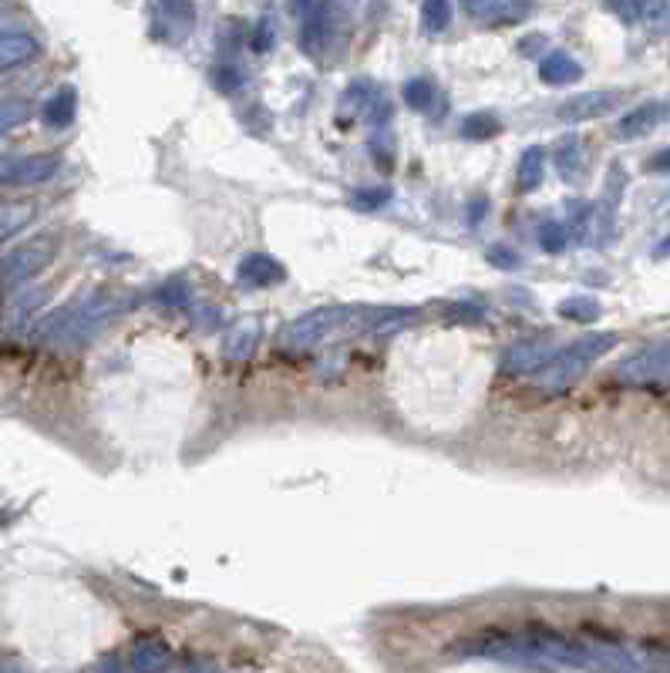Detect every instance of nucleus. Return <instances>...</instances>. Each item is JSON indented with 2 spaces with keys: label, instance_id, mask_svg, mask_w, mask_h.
I'll return each mask as SVG.
<instances>
[{
  "label": "nucleus",
  "instance_id": "18",
  "mask_svg": "<svg viewBox=\"0 0 670 673\" xmlns=\"http://www.w3.org/2000/svg\"><path fill=\"white\" fill-rule=\"evenodd\" d=\"M502 132V118L495 112H472L462 122V138L468 142H492Z\"/></svg>",
  "mask_w": 670,
  "mask_h": 673
},
{
  "label": "nucleus",
  "instance_id": "23",
  "mask_svg": "<svg viewBox=\"0 0 670 673\" xmlns=\"http://www.w3.org/2000/svg\"><path fill=\"white\" fill-rule=\"evenodd\" d=\"M405 101L415 112H428L435 105V81L431 78H411L405 85Z\"/></svg>",
  "mask_w": 670,
  "mask_h": 673
},
{
  "label": "nucleus",
  "instance_id": "31",
  "mask_svg": "<svg viewBox=\"0 0 670 673\" xmlns=\"http://www.w3.org/2000/svg\"><path fill=\"white\" fill-rule=\"evenodd\" d=\"M489 263L499 266V270H516L522 260H519V253L506 250V246H492V250H489Z\"/></svg>",
  "mask_w": 670,
  "mask_h": 673
},
{
  "label": "nucleus",
  "instance_id": "13",
  "mask_svg": "<svg viewBox=\"0 0 670 673\" xmlns=\"http://www.w3.org/2000/svg\"><path fill=\"white\" fill-rule=\"evenodd\" d=\"M546 179V149L543 145H529L519 159V172H516V186L519 192H532L539 189Z\"/></svg>",
  "mask_w": 670,
  "mask_h": 673
},
{
  "label": "nucleus",
  "instance_id": "38",
  "mask_svg": "<svg viewBox=\"0 0 670 673\" xmlns=\"http://www.w3.org/2000/svg\"><path fill=\"white\" fill-rule=\"evenodd\" d=\"M543 44H546L543 38H526V41L519 44V51H522V54H529V51H539V48H543Z\"/></svg>",
  "mask_w": 670,
  "mask_h": 673
},
{
  "label": "nucleus",
  "instance_id": "19",
  "mask_svg": "<svg viewBox=\"0 0 670 673\" xmlns=\"http://www.w3.org/2000/svg\"><path fill=\"white\" fill-rule=\"evenodd\" d=\"M38 54V41L27 38V34H14V38L0 41V71L14 68V64H24Z\"/></svg>",
  "mask_w": 670,
  "mask_h": 673
},
{
  "label": "nucleus",
  "instance_id": "15",
  "mask_svg": "<svg viewBox=\"0 0 670 673\" xmlns=\"http://www.w3.org/2000/svg\"><path fill=\"white\" fill-rule=\"evenodd\" d=\"M132 667L135 670H169L172 667V650L162 640H139L132 650Z\"/></svg>",
  "mask_w": 670,
  "mask_h": 673
},
{
  "label": "nucleus",
  "instance_id": "26",
  "mask_svg": "<svg viewBox=\"0 0 670 673\" xmlns=\"http://www.w3.org/2000/svg\"><path fill=\"white\" fill-rule=\"evenodd\" d=\"M569 243V229L563 223H543L539 229V246H543L546 253H563Z\"/></svg>",
  "mask_w": 670,
  "mask_h": 673
},
{
  "label": "nucleus",
  "instance_id": "11",
  "mask_svg": "<svg viewBox=\"0 0 670 673\" xmlns=\"http://www.w3.org/2000/svg\"><path fill=\"white\" fill-rule=\"evenodd\" d=\"M553 162H556V172L563 175L566 182H580L586 172V152H583L580 135H566L553 149Z\"/></svg>",
  "mask_w": 670,
  "mask_h": 673
},
{
  "label": "nucleus",
  "instance_id": "8",
  "mask_svg": "<svg viewBox=\"0 0 670 673\" xmlns=\"http://www.w3.org/2000/svg\"><path fill=\"white\" fill-rule=\"evenodd\" d=\"M553 354H556L553 340H546V337L522 340V344H516L506 357H502V371L506 374H536Z\"/></svg>",
  "mask_w": 670,
  "mask_h": 673
},
{
  "label": "nucleus",
  "instance_id": "10",
  "mask_svg": "<svg viewBox=\"0 0 670 673\" xmlns=\"http://www.w3.org/2000/svg\"><path fill=\"white\" fill-rule=\"evenodd\" d=\"M54 169H58V155H27V159L7 165V172L0 179L7 186H38V182L51 179Z\"/></svg>",
  "mask_w": 670,
  "mask_h": 673
},
{
  "label": "nucleus",
  "instance_id": "37",
  "mask_svg": "<svg viewBox=\"0 0 670 673\" xmlns=\"http://www.w3.org/2000/svg\"><path fill=\"white\" fill-rule=\"evenodd\" d=\"M314 4H317V0H290V11L304 17V14H307V11H310V7H314Z\"/></svg>",
  "mask_w": 670,
  "mask_h": 673
},
{
  "label": "nucleus",
  "instance_id": "6",
  "mask_svg": "<svg viewBox=\"0 0 670 673\" xmlns=\"http://www.w3.org/2000/svg\"><path fill=\"white\" fill-rule=\"evenodd\" d=\"M667 118H670V101H644V105L630 108V112L620 118L613 135H617V142H637V138L654 135Z\"/></svg>",
  "mask_w": 670,
  "mask_h": 673
},
{
  "label": "nucleus",
  "instance_id": "40",
  "mask_svg": "<svg viewBox=\"0 0 670 673\" xmlns=\"http://www.w3.org/2000/svg\"><path fill=\"white\" fill-rule=\"evenodd\" d=\"M664 253H670V239H664V243H660V250H657V256H664Z\"/></svg>",
  "mask_w": 670,
  "mask_h": 673
},
{
  "label": "nucleus",
  "instance_id": "9",
  "mask_svg": "<svg viewBox=\"0 0 670 673\" xmlns=\"http://www.w3.org/2000/svg\"><path fill=\"white\" fill-rule=\"evenodd\" d=\"M580 78H583V64L569 51H549L543 54V61H539V81L549 88L576 85Z\"/></svg>",
  "mask_w": 670,
  "mask_h": 673
},
{
  "label": "nucleus",
  "instance_id": "25",
  "mask_svg": "<svg viewBox=\"0 0 670 673\" xmlns=\"http://www.w3.org/2000/svg\"><path fill=\"white\" fill-rule=\"evenodd\" d=\"M213 85H216L219 91H226V95H233V91H240V88L246 85V75H243L240 68H236L233 61L216 64V68H213Z\"/></svg>",
  "mask_w": 670,
  "mask_h": 673
},
{
  "label": "nucleus",
  "instance_id": "3",
  "mask_svg": "<svg viewBox=\"0 0 670 673\" xmlns=\"http://www.w3.org/2000/svg\"><path fill=\"white\" fill-rule=\"evenodd\" d=\"M617 381L623 387H670V340L627 357L617 367Z\"/></svg>",
  "mask_w": 670,
  "mask_h": 673
},
{
  "label": "nucleus",
  "instance_id": "35",
  "mask_svg": "<svg viewBox=\"0 0 670 673\" xmlns=\"http://www.w3.org/2000/svg\"><path fill=\"white\" fill-rule=\"evenodd\" d=\"M607 7H610L613 14H620L627 24H630V21H637V17H633V0H607Z\"/></svg>",
  "mask_w": 670,
  "mask_h": 673
},
{
  "label": "nucleus",
  "instance_id": "17",
  "mask_svg": "<svg viewBox=\"0 0 670 673\" xmlns=\"http://www.w3.org/2000/svg\"><path fill=\"white\" fill-rule=\"evenodd\" d=\"M556 313L563 320H573V324H596V320L603 317V307H600V300H593V297H566L556 307Z\"/></svg>",
  "mask_w": 670,
  "mask_h": 673
},
{
  "label": "nucleus",
  "instance_id": "1",
  "mask_svg": "<svg viewBox=\"0 0 670 673\" xmlns=\"http://www.w3.org/2000/svg\"><path fill=\"white\" fill-rule=\"evenodd\" d=\"M411 317H415V310H405V307L391 310V307H357V303H327V307L300 313L293 324L280 330L277 344L280 350L300 354V350H314L320 344H327V340L367 334V330L374 327H391Z\"/></svg>",
  "mask_w": 670,
  "mask_h": 673
},
{
  "label": "nucleus",
  "instance_id": "24",
  "mask_svg": "<svg viewBox=\"0 0 670 673\" xmlns=\"http://www.w3.org/2000/svg\"><path fill=\"white\" fill-rule=\"evenodd\" d=\"M367 105H371V81H354V85L347 88V91H344V98H341V112H344V118L367 112Z\"/></svg>",
  "mask_w": 670,
  "mask_h": 673
},
{
  "label": "nucleus",
  "instance_id": "32",
  "mask_svg": "<svg viewBox=\"0 0 670 673\" xmlns=\"http://www.w3.org/2000/svg\"><path fill=\"white\" fill-rule=\"evenodd\" d=\"M253 48H256V51H270V48H273V24H270V21H260V24H256Z\"/></svg>",
  "mask_w": 670,
  "mask_h": 673
},
{
  "label": "nucleus",
  "instance_id": "21",
  "mask_svg": "<svg viewBox=\"0 0 670 673\" xmlns=\"http://www.w3.org/2000/svg\"><path fill=\"white\" fill-rule=\"evenodd\" d=\"M75 88H61L58 95H54L48 105H44V122H48L51 128H64L71 125V118H75Z\"/></svg>",
  "mask_w": 670,
  "mask_h": 673
},
{
  "label": "nucleus",
  "instance_id": "34",
  "mask_svg": "<svg viewBox=\"0 0 670 673\" xmlns=\"http://www.w3.org/2000/svg\"><path fill=\"white\" fill-rule=\"evenodd\" d=\"M485 209H489V199H485V196L468 202V226H479L482 216H485Z\"/></svg>",
  "mask_w": 670,
  "mask_h": 673
},
{
  "label": "nucleus",
  "instance_id": "7",
  "mask_svg": "<svg viewBox=\"0 0 670 673\" xmlns=\"http://www.w3.org/2000/svg\"><path fill=\"white\" fill-rule=\"evenodd\" d=\"M236 276H240L243 287L250 290H266V287H280L283 280H287V266L277 263L273 256L266 253H250L240 260V270H236Z\"/></svg>",
  "mask_w": 670,
  "mask_h": 673
},
{
  "label": "nucleus",
  "instance_id": "22",
  "mask_svg": "<svg viewBox=\"0 0 670 673\" xmlns=\"http://www.w3.org/2000/svg\"><path fill=\"white\" fill-rule=\"evenodd\" d=\"M162 17L176 27L179 34H186L192 21H196V7H192V0H162Z\"/></svg>",
  "mask_w": 670,
  "mask_h": 673
},
{
  "label": "nucleus",
  "instance_id": "14",
  "mask_svg": "<svg viewBox=\"0 0 670 673\" xmlns=\"http://www.w3.org/2000/svg\"><path fill=\"white\" fill-rule=\"evenodd\" d=\"M489 24H522L526 17L536 11V0H485L479 7Z\"/></svg>",
  "mask_w": 670,
  "mask_h": 673
},
{
  "label": "nucleus",
  "instance_id": "4",
  "mask_svg": "<svg viewBox=\"0 0 670 673\" xmlns=\"http://www.w3.org/2000/svg\"><path fill=\"white\" fill-rule=\"evenodd\" d=\"M627 101V91H580V95L566 98L563 105L556 108V118L566 125H580L593 122V118H603Z\"/></svg>",
  "mask_w": 670,
  "mask_h": 673
},
{
  "label": "nucleus",
  "instance_id": "39",
  "mask_svg": "<svg viewBox=\"0 0 670 673\" xmlns=\"http://www.w3.org/2000/svg\"><path fill=\"white\" fill-rule=\"evenodd\" d=\"M465 4H468V11H479V7L485 4V0H465Z\"/></svg>",
  "mask_w": 670,
  "mask_h": 673
},
{
  "label": "nucleus",
  "instance_id": "36",
  "mask_svg": "<svg viewBox=\"0 0 670 673\" xmlns=\"http://www.w3.org/2000/svg\"><path fill=\"white\" fill-rule=\"evenodd\" d=\"M354 4H357V0H334V4H327V7H330V14H337V11H341V14H351V11H354Z\"/></svg>",
  "mask_w": 670,
  "mask_h": 673
},
{
  "label": "nucleus",
  "instance_id": "29",
  "mask_svg": "<svg viewBox=\"0 0 670 673\" xmlns=\"http://www.w3.org/2000/svg\"><path fill=\"white\" fill-rule=\"evenodd\" d=\"M24 115H27L24 101H0V132L14 128L17 122H24Z\"/></svg>",
  "mask_w": 670,
  "mask_h": 673
},
{
  "label": "nucleus",
  "instance_id": "33",
  "mask_svg": "<svg viewBox=\"0 0 670 673\" xmlns=\"http://www.w3.org/2000/svg\"><path fill=\"white\" fill-rule=\"evenodd\" d=\"M647 172L670 175V145H667V149H660V152L650 155V159H647Z\"/></svg>",
  "mask_w": 670,
  "mask_h": 673
},
{
  "label": "nucleus",
  "instance_id": "5",
  "mask_svg": "<svg viewBox=\"0 0 670 673\" xmlns=\"http://www.w3.org/2000/svg\"><path fill=\"white\" fill-rule=\"evenodd\" d=\"M54 260V243L51 239H34V243H24L0 263V280L4 283H21L27 276L41 273L44 266Z\"/></svg>",
  "mask_w": 670,
  "mask_h": 673
},
{
  "label": "nucleus",
  "instance_id": "30",
  "mask_svg": "<svg viewBox=\"0 0 670 673\" xmlns=\"http://www.w3.org/2000/svg\"><path fill=\"white\" fill-rule=\"evenodd\" d=\"M445 317L462 320V324H479L482 307H475V303H452V307H445Z\"/></svg>",
  "mask_w": 670,
  "mask_h": 673
},
{
  "label": "nucleus",
  "instance_id": "12",
  "mask_svg": "<svg viewBox=\"0 0 670 673\" xmlns=\"http://www.w3.org/2000/svg\"><path fill=\"white\" fill-rule=\"evenodd\" d=\"M256 344H260V324L256 320H240L223 340V354L229 361H246L253 354Z\"/></svg>",
  "mask_w": 670,
  "mask_h": 673
},
{
  "label": "nucleus",
  "instance_id": "2",
  "mask_svg": "<svg viewBox=\"0 0 670 673\" xmlns=\"http://www.w3.org/2000/svg\"><path fill=\"white\" fill-rule=\"evenodd\" d=\"M617 347V334H607V330H596V334H586L580 340H573L569 347L556 350L549 361L536 371V384L543 391H566L576 381H583L586 371L600 361L603 354Z\"/></svg>",
  "mask_w": 670,
  "mask_h": 673
},
{
  "label": "nucleus",
  "instance_id": "20",
  "mask_svg": "<svg viewBox=\"0 0 670 673\" xmlns=\"http://www.w3.org/2000/svg\"><path fill=\"white\" fill-rule=\"evenodd\" d=\"M452 0H421V27L428 34H445L452 27Z\"/></svg>",
  "mask_w": 670,
  "mask_h": 673
},
{
  "label": "nucleus",
  "instance_id": "16",
  "mask_svg": "<svg viewBox=\"0 0 670 673\" xmlns=\"http://www.w3.org/2000/svg\"><path fill=\"white\" fill-rule=\"evenodd\" d=\"M633 17H637L650 34H667L670 31V0H633Z\"/></svg>",
  "mask_w": 670,
  "mask_h": 673
},
{
  "label": "nucleus",
  "instance_id": "28",
  "mask_svg": "<svg viewBox=\"0 0 670 673\" xmlns=\"http://www.w3.org/2000/svg\"><path fill=\"white\" fill-rule=\"evenodd\" d=\"M351 202H354V209H361V212L381 209L384 202H391V189H357Z\"/></svg>",
  "mask_w": 670,
  "mask_h": 673
},
{
  "label": "nucleus",
  "instance_id": "27",
  "mask_svg": "<svg viewBox=\"0 0 670 673\" xmlns=\"http://www.w3.org/2000/svg\"><path fill=\"white\" fill-rule=\"evenodd\" d=\"M31 206H0V239L11 236L14 229H21L31 219Z\"/></svg>",
  "mask_w": 670,
  "mask_h": 673
}]
</instances>
